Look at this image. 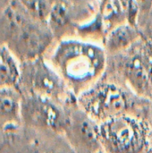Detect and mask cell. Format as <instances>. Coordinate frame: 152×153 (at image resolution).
Returning a JSON list of instances; mask_svg holds the SVG:
<instances>
[{
  "label": "cell",
  "instance_id": "cell-5",
  "mask_svg": "<svg viewBox=\"0 0 152 153\" xmlns=\"http://www.w3.org/2000/svg\"><path fill=\"white\" fill-rule=\"evenodd\" d=\"M22 117L30 126L56 131L65 129L68 120L50 100L36 95L22 101Z\"/></svg>",
  "mask_w": 152,
  "mask_h": 153
},
{
  "label": "cell",
  "instance_id": "cell-13",
  "mask_svg": "<svg viewBox=\"0 0 152 153\" xmlns=\"http://www.w3.org/2000/svg\"><path fill=\"white\" fill-rule=\"evenodd\" d=\"M69 17L68 7L64 2H56L53 4L50 14H49V23L53 30H59L64 27Z\"/></svg>",
  "mask_w": 152,
  "mask_h": 153
},
{
  "label": "cell",
  "instance_id": "cell-14",
  "mask_svg": "<svg viewBox=\"0 0 152 153\" xmlns=\"http://www.w3.org/2000/svg\"><path fill=\"white\" fill-rule=\"evenodd\" d=\"M149 76H150V82L152 83V63L149 66Z\"/></svg>",
  "mask_w": 152,
  "mask_h": 153
},
{
  "label": "cell",
  "instance_id": "cell-2",
  "mask_svg": "<svg viewBox=\"0 0 152 153\" xmlns=\"http://www.w3.org/2000/svg\"><path fill=\"white\" fill-rule=\"evenodd\" d=\"M24 9L12 6L3 14L2 33L8 47L23 60H35L51 41V33L33 22Z\"/></svg>",
  "mask_w": 152,
  "mask_h": 153
},
{
  "label": "cell",
  "instance_id": "cell-7",
  "mask_svg": "<svg viewBox=\"0 0 152 153\" xmlns=\"http://www.w3.org/2000/svg\"><path fill=\"white\" fill-rule=\"evenodd\" d=\"M65 129L70 132L73 141L83 149L95 151L99 146V130L83 113H76L67 120Z\"/></svg>",
  "mask_w": 152,
  "mask_h": 153
},
{
  "label": "cell",
  "instance_id": "cell-3",
  "mask_svg": "<svg viewBox=\"0 0 152 153\" xmlns=\"http://www.w3.org/2000/svg\"><path fill=\"white\" fill-rule=\"evenodd\" d=\"M100 137L115 152H138L143 145V134L139 125L126 117L111 118L99 129Z\"/></svg>",
  "mask_w": 152,
  "mask_h": 153
},
{
  "label": "cell",
  "instance_id": "cell-4",
  "mask_svg": "<svg viewBox=\"0 0 152 153\" xmlns=\"http://www.w3.org/2000/svg\"><path fill=\"white\" fill-rule=\"evenodd\" d=\"M20 80L30 89L31 95L46 99H59L65 92L63 82L41 59H35L21 74Z\"/></svg>",
  "mask_w": 152,
  "mask_h": 153
},
{
  "label": "cell",
  "instance_id": "cell-11",
  "mask_svg": "<svg viewBox=\"0 0 152 153\" xmlns=\"http://www.w3.org/2000/svg\"><path fill=\"white\" fill-rule=\"evenodd\" d=\"M126 74L131 82L140 90L147 88L150 82L149 69L147 70L144 64L140 58H133L126 65Z\"/></svg>",
  "mask_w": 152,
  "mask_h": 153
},
{
  "label": "cell",
  "instance_id": "cell-6",
  "mask_svg": "<svg viewBox=\"0 0 152 153\" xmlns=\"http://www.w3.org/2000/svg\"><path fill=\"white\" fill-rule=\"evenodd\" d=\"M82 103L92 117L109 120L122 115L127 102L121 90L113 85H104L85 95Z\"/></svg>",
  "mask_w": 152,
  "mask_h": 153
},
{
  "label": "cell",
  "instance_id": "cell-1",
  "mask_svg": "<svg viewBox=\"0 0 152 153\" xmlns=\"http://www.w3.org/2000/svg\"><path fill=\"white\" fill-rule=\"evenodd\" d=\"M54 62L77 91L94 81L105 65L101 48L79 41H65L56 48Z\"/></svg>",
  "mask_w": 152,
  "mask_h": 153
},
{
  "label": "cell",
  "instance_id": "cell-15",
  "mask_svg": "<svg viewBox=\"0 0 152 153\" xmlns=\"http://www.w3.org/2000/svg\"><path fill=\"white\" fill-rule=\"evenodd\" d=\"M33 153H48V152H33Z\"/></svg>",
  "mask_w": 152,
  "mask_h": 153
},
{
  "label": "cell",
  "instance_id": "cell-9",
  "mask_svg": "<svg viewBox=\"0 0 152 153\" xmlns=\"http://www.w3.org/2000/svg\"><path fill=\"white\" fill-rule=\"evenodd\" d=\"M21 74L17 64L7 48L1 49V67L0 79L1 88H13L20 81Z\"/></svg>",
  "mask_w": 152,
  "mask_h": 153
},
{
  "label": "cell",
  "instance_id": "cell-12",
  "mask_svg": "<svg viewBox=\"0 0 152 153\" xmlns=\"http://www.w3.org/2000/svg\"><path fill=\"white\" fill-rule=\"evenodd\" d=\"M23 8L35 20L45 21L49 17L53 4L49 0H20Z\"/></svg>",
  "mask_w": 152,
  "mask_h": 153
},
{
  "label": "cell",
  "instance_id": "cell-8",
  "mask_svg": "<svg viewBox=\"0 0 152 153\" xmlns=\"http://www.w3.org/2000/svg\"><path fill=\"white\" fill-rule=\"evenodd\" d=\"M22 99L13 88H1V125H17L22 117Z\"/></svg>",
  "mask_w": 152,
  "mask_h": 153
},
{
  "label": "cell",
  "instance_id": "cell-10",
  "mask_svg": "<svg viewBox=\"0 0 152 153\" xmlns=\"http://www.w3.org/2000/svg\"><path fill=\"white\" fill-rule=\"evenodd\" d=\"M137 38V32L129 26H121L114 30L108 36L107 47L110 51H118L126 48Z\"/></svg>",
  "mask_w": 152,
  "mask_h": 153
}]
</instances>
